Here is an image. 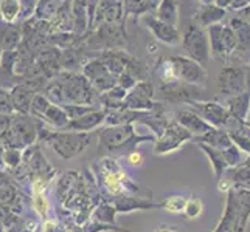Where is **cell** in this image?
Masks as SVG:
<instances>
[{"label":"cell","instance_id":"6da1fadb","mask_svg":"<svg viewBox=\"0 0 250 232\" xmlns=\"http://www.w3.org/2000/svg\"><path fill=\"white\" fill-rule=\"evenodd\" d=\"M38 136L47 141L53 150L64 160L75 158L90 144V135L84 132H51L38 125Z\"/></svg>","mask_w":250,"mask_h":232},{"label":"cell","instance_id":"7a4b0ae2","mask_svg":"<svg viewBox=\"0 0 250 232\" xmlns=\"http://www.w3.org/2000/svg\"><path fill=\"white\" fill-rule=\"evenodd\" d=\"M38 138V125L27 115H16L11 116L10 124L5 130L0 133V140L8 149H23L33 144Z\"/></svg>","mask_w":250,"mask_h":232},{"label":"cell","instance_id":"3957f363","mask_svg":"<svg viewBox=\"0 0 250 232\" xmlns=\"http://www.w3.org/2000/svg\"><path fill=\"white\" fill-rule=\"evenodd\" d=\"M30 113L33 116H38L39 119H42L45 124L55 128H62V130L68 124V121H70L62 107H59L55 102H51L44 94H38V93L34 94V98L31 101Z\"/></svg>","mask_w":250,"mask_h":232},{"label":"cell","instance_id":"277c9868","mask_svg":"<svg viewBox=\"0 0 250 232\" xmlns=\"http://www.w3.org/2000/svg\"><path fill=\"white\" fill-rule=\"evenodd\" d=\"M83 73L85 79L90 82L92 87L95 90H98L100 93L110 90L118 82V79L109 71V68L103 61H90L89 64H85L83 68Z\"/></svg>","mask_w":250,"mask_h":232},{"label":"cell","instance_id":"5b68a950","mask_svg":"<svg viewBox=\"0 0 250 232\" xmlns=\"http://www.w3.org/2000/svg\"><path fill=\"white\" fill-rule=\"evenodd\" d=\"M134 138V128L131 124H120L114 127H107L100 133V145L104 150L122 149Z\"/></svg>","mask_w":250,"mask_h":232},{"label":"cell","instance_id":"8992f818","mask_svg":"<svg viewBox=\"0 0 250 232\" xmlns=\"http://www.w3.org/2000/svg\"><path fill=\"white\" fill-rule=\"evenodd\" d=\"M107 115V110L104 111H100V110H92L89 113H85L80 118H75V119H70L68 124L64 127V130H72V132H84L87 133L90 130H93L95 127H98L103 121H104V118Z\"/></svg>","mask_w":250,"mask_h":232},{"label":"cell","instance_id":"52a82bcc","mask_svg":"<svg viewBox=\"0 0 250 232\" xmlns=\"http://www.w3.org/2000/svg\"><path fill=\"white\" fill-rule=\"evenodd\" d=\"M143 20L146 23V27L154 33V36H156L159 40L167 42V44H169V45H174L179 42V33L174 27H172V25L162 22L152 16H146Z\"/></svg>","mask_w":250,"mask_h":232},{"label":"cell","instance_id":"ba28073f","mask_svg":"<svg viewBox=\"0 0 250 232\" xmlns=\"http://www.w3.org/2000/svg\"><path fill=\"white\" fill-rule=\"evenodd\" d=\"M189 136L188 132L182 130L179 125H174V127H169L168 130L165 132V135L162 136V140L157 143L156 145V153L160 155V153H167L172 149L179 147V144L182 143L184 140H187Z\"/></svg>","mask_w":250,"mask_h":232},{"label":"cell","instance_id":"9c48e42d","mask_svg":"<svg viewBox=\"0 0 250 232\" xmlns=\"http://www.w3.org/2000/svg\"><path fill=\"white\" fill-rule=\"evenodd\" d=\"M171 62L174 65L176 74L182 77V79H187L189 82H201L205 79L204 71L196 64L188 61V59L174 57V59H171Z\"/></svg>","mask_w":250,"mask_h":232},{"label":"cell","instance_id":"30bf717a","mask_svg":"<svg viewBox=\"0 0 250 232\" xmlns=\"http://www.w3.org/2000/svg\"><path fill=\"white\" fill-rule=\"evenodd\" d=\"M10 94H11V101H13L16 113L27 115L30 111L31 101L34 98V94H36V91L31 90L28 85H16L10 91Z\"/></svg>","mask_w":250,"mask_h":232},{"label":"cell","instance_id":"8fae6325","mask_svg":"<svg viewBox=\"0 0 250 232\" xmlns=\"http://www.w3.org/2000/svg\"><path fill=\"white\" fill-rule=\"evenodd\" d=\"M202 33L196 30L194 27L189 28V31L185 34V48L189 51V54L194 56L196 59H201L202 54H205V47H204V39Z\"/></svg>","mask_w":250,"mask_h":232},{"label":"cell","instance_id":"7c38bea8","mask_svg":"<svg viewBox=\"0 0 250 232\" xmlns=\"http://www.w3.org/2000/svg\"><path fill=\"white\" fill-rule=\"evenodd\" d=\"M236 201H238V212H239V228L238 232H244L247 225V220L250 217V192L249 191H239L236 192Z\"/></svg>","mask_w":250,"mask_h":232},{"label":"cell","instance_id":"4fadbf2b","mask_svg":"<svg viewBox=\"0 0 250 232\" xmlns=\"http://www.w3.org/2000/svg\"><path fill=\"white\" fill-rule=\"evenodd\" d=\"M22 11L21 0H0V19L13 23Z\"/></svg>","mask_w":250,"mask_h":232},{"label":"cell","instance_id":"5bb4252c","mask_svg":"<svg viewBox=\"0 0 250 232\" xmlns=\"http://www.w3.org/2000/svg\"><path fill=\"white\" fill-rule=\"evenodd\" d=\"M21 30L16 28V27H8L3 33L2 36H0V48H2L3 51L6 50H14L17 45H19L21 42Z\"/></svg>","mask_w":250,"mask_h":232},{"label":"cell","instance_id":"9a60e30c","mask_svg":"<svg viewBox=\"0 0 250 232\" xmlns=\"http://www.w3.org/2000/svg\"><path fill=\"white\" fill-rule=\"evenodd\" d=\"M159 17L162 22H165L168 25L176 23V3L172 0H163L160 8H159Z\"/></svg>","mask_w":250,"mask_h":232},{"label":"cell","instance_id":"2e32d148","mask_svg":"<svg viewBox=\"0 0 250 232\" xmlns=\"http://www.w3.org/2000/svg\"><path fill=\"white\" fill-rule=\"evenodd\" d=\"M187 201H188V198H185L182 195H172V196H168V198L160 204V208L167 209L169 212L180 214L185 211Z\"/></svg>","mask_w":250,"mask_h":232},{"label":"cell","instance_id":"e0dca14e","mask_svg":"<svg viewBox=\"0 0 250 232\" xmlns=\"http://www.w3.org/2000/svg\"><path fill=\"white\" fill-rule=\"evenodd\" d=\"M16 111H14V106H13L10 91H6L5 89H0V115L11 116Z\"/></svg>","mask_w":250,"mask_h":232},{"label":"cell","instance_id":"ac0fdd59","mask_svg":"<svg viewBox=\"0 0 250 232\" xmlns=\"http://www.w3.org/2000/svg\"><path fill=\"white\" fill-rule=\"evenodd\" d=\"M2 161L10 167H17L21 164V150L19 149H6L2 152Z\"/></svg>","mask_w":250,"mask_h":232},{"label":"cell","instance_id":"d6986e66","mask_svg":"<svg viewBox=\"0 0 250 232\" xmlns=\"http://www.w3.org/2000/svg\"><path fill=\"white\" fill-rule=\"evenodd\" d=\"M184 212L187 214L188 218L199 217L201 212H202V203H201V200H197V198H188Z\"/></svg>","mask_w":250,"mask_h":232},{"label":"cell","instance_id":"ffe728a7","mask_svg":"<svg viewBox=\"0 0 250 232\" xmlns=\"http://www.w3.org/2000/svg\"><path fill=\"white\" fill-rule=\"evenodd\" d=\"M127 162L132 166H140L143 162V155L140 152H131L127 155Z\"/></svg>","mask_w":250,"mask_h":232},{"label":"cell","instance_id":"44dd1931","mask_svg":"<svg viewBox=\"0 0 250 232\" xmlns=\"http://www.w3.org/2000/svg\"><path fill=\"white\" fill-rule=\"evenodd\" d=\"M154 232H177L176 229H172V228H167V226H163L157 231H154Z\"/></svg>","mask_w":250,"mask_h":232},{"label":"cell","instance_id":"7402d4cb","mask_svg":"<svg viewBox=\"0 0 250 232\" xmlns=\"http://www.w3.org/2000/svg\"><path fill=\"white\" fill-rule=\"evenodd\" d=\"M0 56H2V48H0Z\"/></svg>","mask_w":250,"mask_h":232},{"label":"cell","instance_id":"603a6c76","mask_svg":"<svg viewBox=\"0 0 250 232\" xmlns=\"http://www.w3.org/2000/svg\"><path fill=\"white\" fill-rule=\"evenodd\" d=\"M0 232H2V229H0Z\"/></svg>","mask_w":250,"mask_h":232}]
</instances>
